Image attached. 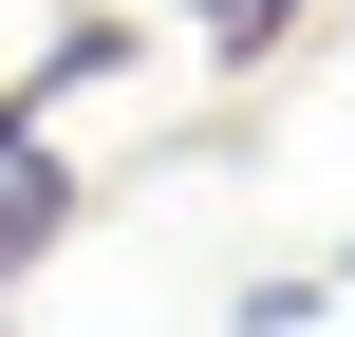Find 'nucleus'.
<instances>
[{
	"mask_svg": "<svg viewBox=\"0 0 355 337\" xmlns=\"http://www.w3.org/2000/svg\"><path fill=\"white\" fill-rule=\"evenodd\" d=\"M168 19H187V38H206V56H262V38H281V19H300V0H168Z\"/></svg>",
	"mask_w": 355,
	"mask_h": 337,
	"instance_id": "1",
	"label": "nucleus"
},
{
	"mask_svg": "<svg viewBox=\"0 0 355 337\" xmlns=\"http://www.w3.org/2000/svg\"><path fill=\"white\" fill-rule=\"evenodd\" d=\"M337 281H355V244H337Z\"/></svg>",
	"mask_w": 355,
	"mask_h": 337,
	"instance_id": "2",
	"label": "nucleus"
}]
</instances>
